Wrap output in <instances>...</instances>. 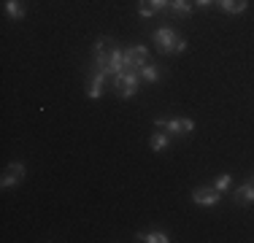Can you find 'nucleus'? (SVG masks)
<instances>
[{"label":"nucleus","instance_id":"nucleus-22","mask_svg":"<svg viewBox=\"0 0 254 243\" xmlns=\"http://www.w3.org/2000/svg\"><path fill=\"white\" fill-rule=\"evenodd\" d=\"M249 181H252V184H254V173H252V176H249Z\"/></svg>","mask_w":254,"mask_h":243},{"label":"nucleus","instance_id":"nucleus-15","mask_svg":"<svg viewBox=\"0 0 254 243\" xmlns=\"http://www.w3.org/2000/svg\"><path fill=\"white\" fill-rule=\"evenodd\" d=\"M168 146H171V132H154L149 138V149L152 151H165Z\"/></svg>","mask_w":254,"mask_h":243},{"label":"nucleus","instance_id":"nucleus-7","mask_svg":"<svg viewBox=\"0 0 254 243\" xmlns=\"http://www.w3.org/2000/svg\"><path fill=\"white\" fill-rule=\"evenodd\" d=\"M22 181H25V165H22V162H11V165L3 170V176H0V186H3V189H11V186L22 184Z\"/></svg>","mask_w":254,"mask_h":243},{"label":"nucleus","instance_id":"nucleus-1","mask_svg":"<svg viewBox=\"0 0 254 243\" xmlns=\"http://www.w3.org/2000/svg\"><path fill=\"white\" fill-rule=\"evenodd\" d=\"M138 84H141V70L135 68H127L122 73H117V76H111V87L117 97H122V100H130V97L138 95Z\"/></svg>","mask_w":254,"mask_h":243},{"label":"nucleus","instance_id":"nucleus-17","mask_svg":"<svg viewBox=\"0 0 254 243\" xmlns=\"http://www.w3.org/2000/svg\"><path fill=\"white\" fill-rule=\"evenodd\" d=\"M230 186H233V176H230V173H222V176H216V179H214V189L216 192L225 194V192H230Z\"/></svg>","mask_w":254,"mask_h":243},{"label":"nucleus","instance_id":"nucleus-14","mask_svg":"<svg viewBox=\"0 0 254 243\" xmlns=\"http://www.w3.org/2000/svg\"><path fill=\"white\" fill-rule=\"evenodd\" d=\"M141 243H171V235L165 230H146V233H138Z\"/></svg>","mask_w":254,"mask_h":243},{"label":"nucleus","instance_id":"nucleus-2","mask_svg":"<svg viewBox=\"0 0 254 243\" xmlns=\"http://www.w3.org/2000/svg\"><path fill=\"white\" fill-rule=\"evenodd\" d=\"M176 41H179V30L171 27V24L154 30V44H157V52H160V54H173Z\"/></svg>","mask_w":254,"mask_h":243},{"label":"nucleus","instance_id":"nucleus-13","mask_svg":"<svg viewBox=\"0 0 254 243\" xmlns=\"http://www.w3.org/2000/svg\"><path fill=\"white\" fill-rule=\"evenodd\" d=\"M249 0H216V8H222L225 14H244Z\"/></svg>","mask_w":254,"mask_h":243},{"label":"nucleus","instance_id":"nucleus-3","mask_svg":"<svg viewBox=\"0 0 254 243\" xmlns=\"http://www.w3.org/2000/svg\"><path fill=\"white\" fill-rule=\"evenodd\" d=\"M111 52H114V41L111 38H100L92 49V68L89 70H103L106 73L108 68V60H111Z\"/></svg>","mask_w":254,"mask_h":243},{"label":"nucleus","instance_id":"nucleus-9","mask_svg":"<svg viewBox=\"0 0 254 243\" xmlns=\"http://www.w3.org/2000/svg\"><path fill=\"white\" fill-rule=\"evenodd\" d=\"M122 70H127V57H125V49L114 46V52H111V60H108V68H106V73H108V76H117V73H122Z\"/></svg>","mask_w":254,"mask_h":243},{"label":"nucleus","instance_id":"nucleus-20","mask_svg":"<svg viewBox=\"0 0 254 243\" xmlns=\"http://www.w3.org/2000/svg\"><path fill=\"white\" fill-rule=\"evenodd\" d=\"M195 3V8H211V5H216V0H192Z\"/></svg>","mask_w":254,"mask_h":243},{"label":"nucleus","instance_id":"nucleus-12","mask_svg":"<svg viewBox=\"0 0 254 243\" xmlns=\"http://www.w3.org/2000/svg\"><path fill=\"white\" fill-rule=\"evenodd\" d=\"M3 8H5V14H8V19H14V22H22V19H25V14H27L22 0H5Z\"/></svg>","mask_w":254,"mask_h":243},{"label":"nucleus","instance_id":"nucleus-18","mask_svg":"<svg viewBox=\"0 0 254 243\" xmlns=\"http://www.w3.org/2000/svg\"><path fill=\"white\" fill-rule=\"evenodd\" d=\"M138 14H141L143 16V19H152V16L157 14V11L152 8V5H149L146 3V0H138Z\"/></svg>","mask_w":254,"mask_h":243},{"label":"nucleus","instance_id":"nucleus-5","mask_svg":"<svg viewBox=\"0 0 254 243\" xmlns=\"http://www.w3.org/2000/svg\"><path fill=\"white\" fill-rule=\"evenodd\" d=\"M108 84V73L103 70H89V84H87V97L89 100H100Z\"/></svg>","mask_w":254,"mask_h":243},{"label":"nucleus","instance_id":"nucleus-16","mask_svg":"<svg viewBox=\"0 0 254 243\" xmlns=\"http://www.w3.org/2000/svg\"><path fill=\"white\" fill-rule=\"evenodd\" d=\"M141 78H143L146 84H157V81H160V68H157V65H152V62H146V65L141 68Z\"/></svg>","mask_w":254,"mask_h":243},{"label":"nucleus","instance_id":"nucleus-4","mask_svg":"<svg viewBox=\"0 0 254 243\" xmlns=\"http://www.w3.org/2000/svg\"><path fill=\"white\" fill-rule=\"evenodd\" d=\"M154 127H160V130L171 132V135H187V132L195 130V122L192 119H154Z\"/></svg>","mask_w":254,"mask_h":243},{"label":"nucleus","instance_id":"nucleus-19","mask_svg":"<svg viewBox=\"0 0 254 243\" xmlns=\"http://www.w3.org/2000/svg\"><path fill=\"white\" fill-rule=\"evenodd\" d=\"M149 5H152L154 11H168V5H171V0H146Z\"/></svg>","mask_w":254,"mask_h":243},{"label":"nucleus","instance_id":"nucleus-8","mask_svg":"<svg viewBox=\"0 0 254 243\" xmlns=\"http://www.w3.org/2000/svg\"><path fill=\"white\" fill-rule=\"evenodd\" d=\"M219 200H222V192H216L214 184L211 186H197V189L192 192V203L203 205V208H211V205H216Z\"/></svg>","mask_w":254,"mask_h":243},{"label":"nucleus","instance_id":"nucleus-21","mask_svg":"<svg viewBox=\"0 0 254 243\" xmlns=\"http://www.w3.org/2000/svg\"><path fill=\"white\" fill-rule=\"evenodd\" d=\"M181 52H187V41L179 35V41H176V46H173V54H181Z\"/></svg>","mask_w":254,"mask_h":243},{"label":"nucleus","instance_id":"nucleus-6","mask_svg":"<svg viewBox=\"0 0 254 243\" xmlns=\"http://www.w3.org/2000/svg\"><path fill=\"white\" fill-rule=\"evenodd\" d=\"M125 57H127V68H135V70H141L143 65L149 62V46H143V44L127 46V49H125Z\"/></svg>","mask_w":254,"mask_h":243},{"label":"nucleus","instance_id":"nucleus-10","mask_svg":"<svg viewBox=\"0 0 254 243\" xmlns=\"http://www.w3.org/2000/svg\"><path fill=\"white\" fill-rule=\"evenodd\" d=\"M233 200H235L238 205H252V203H254V184H252V181H246V184L235 186Z\"/></svg>","mask_w":254,"mask_h":243},{"label":"nucleus","instance_id":"nucleus-11","mask_svg":"<svg viewBox=\"0 0 254 243\" xmlns=\"http://www.w3.org/2000/svg\"><path fill=\"white\" fill-rule=\"evenodd\" d=\"M192 8H195L192 0H171V5H168V11H171L173 19H184V16H190Z\"/></svg>","mask_w":254,"mask_h":243}]
</instances>
